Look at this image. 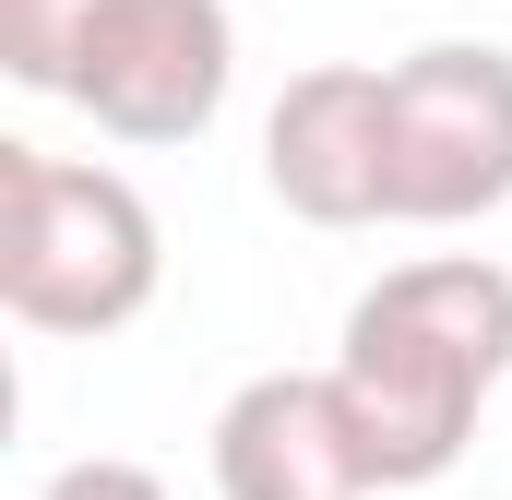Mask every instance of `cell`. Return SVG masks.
Wrapping results in <instances>:
<instances>
[{
	"mask_svg": "<svg viewBox=\"0 0 512 500\" xmlns=\"http://www.w3.org/2000/svg\"><path fill=\"white\" fill-rule=\"evenodd\" d=\"M501 381H512V274L489 250L393 262L346 310V346H334V393L382 489H441Z\"/></svg>",
	"mask_w": 512,
	"mask_h": 500,
	"instance_id": "6da1fadb",
	"label": "cell"
},
{
	"mask_svg": "<svg viewBox=\"0 0 512 500\" xmlns=\"http://www.w3.org/2000/svg\"><path fill=\"white\" fill-rule=\"evenodd\" d=\"M155 286H167V227L120 167L0 143V310L24 334H60V346L131 334Z\"/></svg>",
	"mask_w": 512,
	"mask_h": 500,
	"instance_id": "7a4b0ae2",
	"label": "cell"
},
{
	"mask_svg": "<svg viewBox=\"0 0 512 500\" xmlns=\"http://www.w3.org/2000/svg\"><path fill=\"white\" fill-rule=\"evenodd\" d=\"M512 203V48L429 36L382 60V227H477Z\"/></svg>",
	"mask_w": 512,
	"mask_h": 500,
	"instance_id": "3957f363",
	"label": "cell"
},
{
	"mask_svg": "<svg viewBox=\"0 0 512 500\" xmlns=\"http://www.w3.org/2000/svg\"><path fill=\"white\" fill-rule=\"evenodd\" d=\"M227 84H239L227 0H108L84 60H72V108L108 143H203Z\"/></svg>",
	"mask_w": 512,
	"mask_h": 500,
	"instance_id": "277c9868",
	"label": "cell"
},
{
	"mask_svg": "<svg viewBox=\"0 0 512 500\" xmlns=\"http://www.w3.org/2000/svg\"><path fill=\"white\" fill-rule=\"evenodd\" d=\"M262 191L298 227H382V60H322L262 108Z\"/></svg>",
	"mask_w": 512,
	"mask_h": 500,
	"instance_id": "5b68a950",
	"label": "cell"
},
{
	"mask_svg": "<svg viewBox=\"0 0 512 500\" xmlns=\"http://www.w3.org/2000/svg\"><path fill=\"white\" fill-rule=\"evenodd\" d=\"M370 453L334 370H262L215 405V500H370Z\"/></svg>",
	"mask_w": 512,
	"mask_h": 500,
	"instance_id": "8992f818",
	"label": "cell"
},
{
	"mask_svg": "<svg viewBox=\"0 0 512 500\" xmlns=\"http://www.w3.org/2000/svg\"><path fill=\"white\" fill-rule=\"evenodd\" d=\"M96 12L108 0H0V72L24 96H72V60H84Z\"/></svg>",
	"mask_w": 512,
	"mask_h": 500,
	"instance_id": "52a82bcc",
	"label": "cell"
},
{
	"mask_svg": "<svg viewBox=\"0 0 512 500\" xmlns=\"http://www.w3.org/2000/svg\"><path fill=\"white\" fill-rule=\"evenodd\" d=\"M36 500H167L155 465H131V453H84V465H60Z\"/></svg>",
	"mask_w": 512,
	"mask_h": 500,
	"instance_id": "ba28073f",
	"label": "cell"
}]
</instances>
